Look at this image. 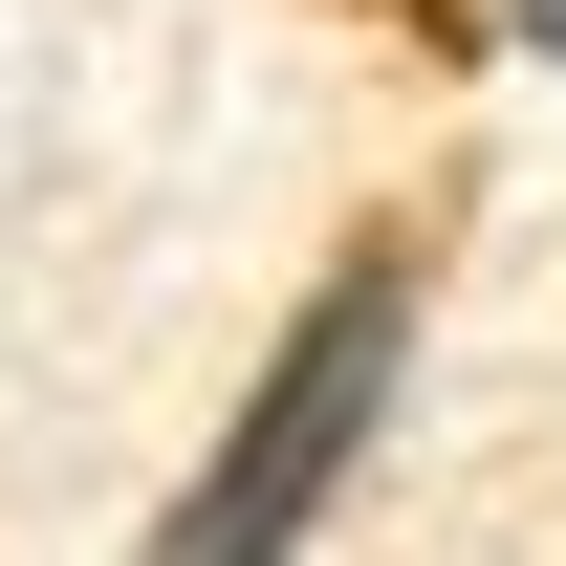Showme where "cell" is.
Returning <instances> with one entry per match:
<instances>
[{"label": "cell", "instance_id": "cell-1", "mask_svg": "<svg viewBox=\"0 0 566 566\" xmlns=\"http://www.w3.org/2000/svg\"><path fill=\"white\" fill-rule=\"evenodd\" d=\"M392 370H415V262H327V283H305V327H283V370L240 392V436H218L197 501H175V566H262V545H305V523L349 501L370 415H392Z\"/></svg>", "mask_w": 566, "mask_h": 566}, {"label": "cell", "instance_id": "cell-2", "mask_svg": "<svg viewBox=\"0 0 566 566\" xmlns=\"http://www.w3.org/2000/svg\"><path fill=\"white\" fill-rule=\"evenodd\" d=\"M523 44H545V66H566V0H523Z\"/></svg>", "mask_w": 566, "mask_h": 566}]
</instances>
